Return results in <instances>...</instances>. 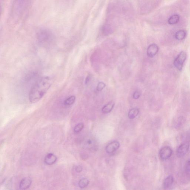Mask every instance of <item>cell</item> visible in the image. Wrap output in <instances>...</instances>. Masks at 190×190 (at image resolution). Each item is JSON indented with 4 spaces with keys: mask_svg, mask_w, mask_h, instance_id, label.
Here are the masks:
<instances>
[{
    "mask_svg": "<svg viewBox=\"0 0 190 190\" xmlns=\"http://www.w3.org/2000/svg\"><path fill=\"white\" fill-rule=\"evenodd\" d=\"M159 51V47L157 45L153 44L150 45L148 47L147 50V54L150 58H153L157 54Z\"/></svg>",
    "mask_w": 190,
    "mask_h": 190,
    "instance_id": "ba28073f",
    "label": "cell"
},
{
    "mask_svg": "<svg viewBox=\"0 0 190 190\" xmlns=\"http://www.w3.org/2000/svg\"><path fill=\"white\" fill-rule=\"evenodd\" d=\"M185 171L186 175L190 177V160H189L186 163Z\"/></svg>",
    "mask_w": 190,
    "mask_h": 190,
    "instance_id": "44dd1931",
    "label": "cell"
},
{
    "mask_svg": "<svg viewBox=\"0 0 190 190\" xmlns=\"http://www.w3.org/2000/svg\"><path fill=\"white\" fill-rule=\"evenodd\" d=\"M115 103L113 101H111L106 104L102 109V112L104 114L108 113L113 108Z\"/></svg>",
    "mask_w": 190,
    "mask_h": 190,
    "instance_id": "7c38bea8",
    "label": "cell"
},
{
    "mask_svg": "<svg viewBox=\"0 0 190 190\" xmlns=\"http://www.w3.org/2000/svg\"><path fill=\"white\" fill-rule=\"evenodd\" d=\"M141 95V93L140 91H136L135 92H134L133 95V99L136 100L139 99Z\"/></svg>",
    "mask_w": 190,
    "mask_h": 190,
    "instance_id": "603a6c76",
    "label": "cell"
},
{
    "mask_svg": "<svg viewBox=\"0 0 190 190\" xmlns=\"http://www.w3.org/2000/svg\"><path fill=\"white\" fill-rule=\"evenodd\" d=\"M89 180L87 179L84 178L81 179L79 183V188L83 189L86 188L89 185Z\"/></svg>",
    "mask_w": 190,
    "mask_h": 190,
    "instance_id": "d6986e66",
    "label": "cell"
},
{
    "mask_svg": "<svg viewBox=\"0 0 190 190\" xmlns=\"http://www.w3.org/2000/svg\"><path fill=\"white\" fill-rule=\"evenodd\" d=\"M32 180L29 177H25L21 181L19 184V189L21 190H26L31 185Z\"/></svg>",
    "mask_w": 190,
    "mask_h": 190,
    "instance_id": "9c48e42d",
    "label": "cell"
},
{
    "mask_svg": "<svg viewBox=\"0 0 190 190\" xmlns=\"http://www.w3.org/2000/svg\"><path fill=\"white\" fill-rule=\"evenodd\" d=\"M172 150L169 146H165L162 148L159 152V156L162 160H166L172 156Z\"/></svg>",
    "mask_w": 190,
    "mask_h": 190,
    "instance_id": "5b68a950",
    "label": "cell"
},
{
    "mask_svg": "<svg viewBox=\"0 0 190 190\" xmlns=\"http://www.w3.org/2000/svg\"><path fill=\"white\" fill-rule=\"evenodd\" d=\"M180 17L178 15H174L169 18L168 23L170 25H174L178 23Z\"/></svg>",
    "mask_w": 190,
    "mask_h": 190,
    "instance_id": "2e32d148",
    "label": "cell"
},
{
    "mask_svg": "<svg viewBox=\"0 0 190 190\" xmlns=\"http://www.w3.org/2000/svg\"><path fill=\"white\" fill-rule=\"evenodd\" d=\"M39 42L43 45H47L51 43L54 39V35L50 30L42 29L39 30L37 34Z\"/></svg>",
    "mask_w": 190,
    "mask_h": 190,
    "instance_id": "7a4b0ae2",
    "label": "cell"
},
{
    "mask_svg": "<svg viewBox=\"0 0 190 190\" xmlns=\"http://www.w3.org/2000/svg\"><path fill=\"white\" fill-rule=\"evenodd\" d=\"M52 83V79L49 77H44L38 81L29 92L30 102L35 103L39 101L51 87Z\"/></svg>",
    "mask_w": 190,
    "mask_h": 190,
    "instance_id": "6da1fadb",
    "label": "cell"
},
{
    "mask_svg": "<svg viewBox=\"0 0 190 190\" xmlns=\"http://www.w3.org/2000/svg\"><path fill=\"white\" fill-rule=\"evenodd\" d=\"M186 35V33L184 30H180L176 33L175 38L177 40H182L185 38Z\"/></svg>",
    "mask_w": 190,
    "mask_h": 190,
    "instance_id": "9a60e30c",
    "label": "cell"
},
{
    "mask_svg": "<svg viewBox=\"0 0 190 190\" xmlns=\"http://www.w3.org/2000/svg\"><path fill=\"white\" fill-rule=\"evenodd\" d=\"M189 145L188 142H185L180 145L177 150V155L178 157H181L185 155L189 149Z\"/></svg>",
    "mask_w": 190,
    "mask_h": 190,
    "instance_id": "8992f818",
    "label": "cell"
},
{
    "mask_svg": "<svg viewBox=\"0 0 190 190\" xmlns=\"http://www.w3.org/2000/svg\"><path fill=\"white\" fill-rule=\"evenodd\" d=\"M90 79L91 77L90 75H88L86 78V81H85V84H86L89 83V82H90Z\"/></svg>",
    "mask_w": 190,
    "mask_h": 190,
    "instance_id": "d4e9b609",
    "label": "cell"
},
{
    "mask_svg": "<svg viewBox=\"0 0 190 190\" xmlns=\"http://www.w3.org/2000/svg\"><path fill=\"white\" fill-rule=\"evenodd\" d=\"M139 112V109L133 108L130 110L128 113V117L130 119H133L138 116Z\"/></svg>",
    "mask_w": 190,
    "mask_h": 190,
    "instance_id": "4fadbf2b",
    "label": "cell"
},
{
    "mask_svg": "<svg viewBox=\"0 0 190 190\" xmlns=\"http://www.w3.org/2000/svg\"><path fill=\"white\" fill-rule=\"evenodd\" d=\"M57 157L56 156L52 153H48L45 156L44 159V162L46 164L51 165L56 162Z\"/></svg>",
    "mask_w": 190,
    "mask_h": 190,
    "instance_id": "30bf717a",
    "label": "cell"
},
{
    "mask_svg": "<svg viewBox=\"0 0 190 190\" xmlns=\"http://www.w3.org/2000/svg\"><path fill=\"white\" fill-rule=\"evenodd\" d=\"M106 86V84L102 82H99L97 86V90L98 91H101Z\"/></svg>",
    "mask_w": 190,
    "mask_h": 190,
    "instance_id": "7402d4cb",
    "label": "cell"
},
{
    "mask_svg": "<svg viewBox=\"0 0 190 190\" xmlns=\"http://www.w3.org/2000/svg\"><path fill=\"white\" fill-rule=\"evenodd\" d=\"M112 32V29L110 25H106L103 26L102 29V33L105 35H108L111 34Z\"/></svg>",
    "mask_w": 190,
    "mask_h": 190,
    "instance_id": "ac0fdd59",
    "label": "cell"
},
{
    "mask_svg": "<svg viewBox=\"0 0 190 190\" xmlns=\"http://www.w3.org/2000/svg\"><path fill=\"white\" fill-rule=\"evenodd\" d=\"M84 127V125L82 123H80L78 124L74 128V132L75 133H79L80 132L82 129H83Z\"/></svg>",
    "mask_w": 190,
    "mask_h": 190,
    "instance_id": "ffe728a7",
    "label": "cell"
},
{
    "mask_svg": "<svg viewBox=\"0 0 190 190\" xmlns=\"http://www.w3.org/2000/svg\"><path fill=\"white\" fill-rule=\"evenodd\" d=\"M189 138H190V130L189 132Z\"/></svg>",
    "mask_w": 190,
    "mask_h": 190,
    "instance_id": "484cf974",
    "label": "cell"
},
{
    "mask_svg": "<svg viewBox=\"0 0 190 190\" xmlns=\"http://www.w3.org/2000/svg\"><path fill=\"white\" fill-rule=\"evenodd\" d=\"M28 0H15L12 7V13L15 16H18L22 13L27 4Z\"/></svg>",
    "mask_w": 190,
    "mask_h": 190,
    "instance_id": "3957f363",
    "label": "cell"
},
{
    "mask_svg": "<svg viewBox=\"0 0 190 190\" xmlns=\"http://www.w3.org/2000/svg\"><path fill=\"white\" fill-rule=\"evenodd\" d=\"M120 147V143L118 141H114L108 144L106 148V152L108 154L114 153Z\"/></svg>",
    "mask_w": 190,
    "mask_h": 190,
    "instance_id": "52a82bcc",
    "label": "cell"
},
{
    "mask_svg": "<svg viewBox=\"0 0 190 190\" xmlns=\"http://www.w3.org/2000/svg\"><path fill=\"white\" fill-rule=\"evenodd\" d=\"M187 55L184 52H181L174 60V66L177 69L181 71L183 65L185 60H186Z\"/></svg>",
    "mask_w": 190,
    "mask_h": 190,
    "instance_id": "277c9868",
    "label": "cell"
},
{
    "mask_svg": "<svg viewBox=\"0 0 190 190\" xmlns=\"http://www.w3.org/2000/svg\"><path fill=\"white\" fill-rule=\"evenodd\" d=\"M174 179L172 176L169 175L164 179L163 183V187L164 189H167L171 186L174 183Z\"/></svg>",
    "mask_w": 190,
    "mask_h": 190,
    "instance_id": "8fae6325",
    "label": "cell"
},
{
    "mask_svg": "<svg viewBox=\"0 0 190 190\" xmlns=\"http://www.w3.org/2000/svg\"><path fill=\"white\" fill-rule=\"evenodd\" d=\"M75 100H76V97L75 96H69L64 101V105L66 106L72 105L74 103Z\"/></svg>",
    "mask_w": 190,
    "mask_h": 190,
    "instance_id": "e0dca14e",
    "label": "cell"
},
{
    "mask_svg": "<svg viewBox=\"0 0 190 190\" xmlns=\"http://www.w3.org/2000/svg\"><path fill=\"white\" fill-rule=\"evenodd\" d=\"M185 118L183 117H180L177 119L174 124V127L176 128H181L185 124Z\"/></svg>",
    "mask_w": 190,
    "mask_h": 190,
    "instance_id": "5bb4252c",
    "label": "cell"
},
{
    "mask_svg": "<svg viewBox=\"0 0 190 190\" xmlns=\"http://www.w3.org/2000/svg\"><path fill=\"white\" fill-rule=\"evenodd\" d=\"M82 167L81 166H77L75 168V171L77 172H81L82 171Z\"/></svg>",
    "mask_w": 190,
    "mask_h": 190,
    "instance_id": "cb8c5ba5",
    "label": "cell"
}]
</instances>
